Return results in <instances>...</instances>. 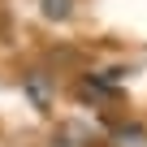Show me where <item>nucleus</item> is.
<instances>
[{
  "label": "nucleus",
  "mask_w": 147,
  "mask_h": 147,
  "mask_svg": "<svg viewBox=\"0 0 147 147\" xmlns=\"http://www.w3.org/2000/svg\"><path fill=\"white\" fill-rule=\"evenodd\" d=\"M43 13H48V18H56V22H61V18H69V0H43Z\"/></svg>",
  "instance_id": "1"
}]
</instances>
